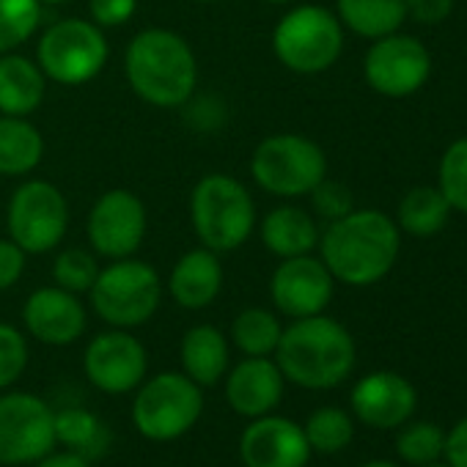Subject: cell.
Segmentation results:
<instances>
[{
	"instance_id": "obj_1",
	"label": "cell",
	"mask_w": 467,
	"mask_h": 467,
	"mask_svg": "<svg viewBox=\"0 0 467 467\" xmlns=\"http://www.w3.org/2000/svg\"><path fill=\"white\" fill-rule=\"evenodd\" d=\"M319 259L347 286H374L396 265L401 251V231L393 217L379 209H352L327 223L319 234Z\"/></svg>"
},
{
	"instance_id": "obj_2",
	"label": "cell",
	"mask_w": 467,
	"mask_h": 467,
	"mask_svg": "<svg viewBox=\"0 0 467 467\" xmlns=\"http://www.w3.org/2000/svg\"><path fill=\"white\" fill-rule=\"evenodd\" d=\"M124 78L146 105L184 108L198 91V58L184 36L168 28H146L124 50Z\"/></svg>"
},
{
	"instance_id": "obj_3",
	"label": "cell",
	"mask_w": 467,
	"mask_h": 467,
	"mask_svg": "<svg viewBox=\"0 0 467 467\" xmlns=\"http://www.w3.org/2000/svg\"><path fill=\"white\" fill-rule=\"evenodd\" d=\"M273 358L289 382L311 390H327L352 374L358 349L352 333L341 322L317 314L292 319V325L284 327Z\"/></svg>"
},
{
	"instance_id": "obj_4",
	"label": "cell",
	"mask_w": 467,
	"mask_h": 467,
	"mask_svg": "<svg viewBox=\"0 0 467 467\" xmlns=\"http://www.w3.org/2000/svg\"><path fill=\"white\" fill-rule=\"evenodd\" d=\"M259 214L251 190L231 173H206L190 192V225L195 240L214 254L240 251L256 231Z\"/></svg>"
},
{
	"instance_id": "obj_5",
	"label": "cell",
	"mask_w": 467,
	"mask_h": 467,
	"mask_svg": "<svg viewBox=\"0 0 467 467\" xmlns=\"http://www.w3.org/2000/svg\"><path fill=\"white\" fill-rule=\"evenodd\" d=\"M273 53L295 75H322L344 53V26L325 6H292L273 31Z\"/></svg>"
},
{
	"instance_id": "obj_6",
	"label": "cell",
	"mask_w": 467,
	"mask_h": 467,
	"mask_svg": "<svg viewBox=\"0 0 467 467\" xmlns=\"http://www.w3.org/2000/svg\"><path fill=\"white\" fill-rule=\"evenodd\" d=\"M162 278L160 273L135 256L116 259L108 267H99V275L91 286L94 314L119 330H135L146 325L162 303Z\"/></svg>"
},
{
	"instance_id": "obj_7",
	"label": "cell",
	"mask_w": 467,
	"mask_h": 467,
	"mask_svg": "<svg viewBox=\"0 0 467 467\" xmlns=\"http://www.w3.org/2000/svg\"><path fill=\"white\" fill-rule=\"evenodd\" d=\"M251 176L275 198H303L327 176V157L300 132H275L254 149Z\"/></svg>"
},
{
	"instance_id": "obj_8",
	"label": "cell",
	"mask_w": 467,
	"mask_h": 467,
	"mask_svg": "<svg viewBox=\"0 0 467 467\" xmlns=\"http://www.w3.org/2000/svg\"><path fill=\"white\" fill-rule=\"evenodd\" d=\"M110 58L105 31L83 17L53 23L36 45V64L50 83L86 86L102 75Z\"/></svg>"
},
{
	"instance_id": "obj_9",
	"label": "cell",
	"mask_w": 467,
	"mask_h": 467,
	"mask_svg": "<svg viewBox=\"0 0 467 467\" xmlns=\"http://www.w3.org/2000/svg\"><path fill=\"white\" fill-rule=\"evenodd\" d=\"M203 412V388L184 371H162L143 379L132 404L135 429L151 442H171L184 437Z\"/></svg>"
},
{
	"instance_id": "obj_10",
	"label": "cell",
	"mask_w": 467,
	"mask_h": 467,
	"mask_svg": "<svg viewBox=\"0 0 467 467\" xmlns=\"http://www.w3.org/2000/svg\"><path fill=\"white\" fill-rule=\"evenodd\" d=\"M69 201L47 179H26L9 198L6 228L9 240L28 256H45L64 245L69 231Z\"/></svg>"
},
{
	"instance_id": "obj_11",
	"label": "cell",
	"mask_w": 467,
	"mask_h": 467,
	"mask_svg": "<svg viewBox=\"0 0 467 467\" xmlns=\"http://www.w3.org/2000/svg\"><path fill=\"white\" fill-rule=\"evenodd\" d=\"M56 412L26 390L0 393V464H36L56 451Z\"/></svg>"
},
{
	"instance_id": "obj_12",
	"label": "cell",
	"mask_w": 467,
	"mask_h": 467,
	"mask_svg": "<svg viewBox=\"0 0 467 467\" xmlns=\"http://www.w3.org/2000/svg\"><path fill=\"white\" fill-rule=\"evenodd\" d=\"M149 231V212L138 192L113 187L105 190L88 209L86 237L97 256L116 262L140 251Z\"/></svg>"
},
{
	"instance_id": "obj_13",
	"label": "cell",
	"mask_w": 467,
	"mask_h": 467,
	"mask_svg": "<svg viewBox=\"0 0 467 467\" xmlns=\"http://www.w3.org/2000/svg\"><path fill=\"white\" fill-rule=\"evenodd\" d=\"M363 78L379 97L407 99L431 78V56L420 39L396 31L390 36L374 39L363 58Z\"/></svg>"
},
{
	"instance_id": "obj_14",
	"label": "cell",
	"mask_w": 467,
	"mask_h": 467,
	"mask_svg": "<svg viewBox=\"0 0 467 467\" xmlns=\"http://www.w3.org/2000/svg\"><path fill=\"white\" fill-rule=\"evenodd\" d=\"M146 368H149L146 347L130 330L110 327L94 336L83 352L86 379L108 396L132 393L146 379Z\"/></svg>"
},
{
	"instance_id": "obj_15",
	"label": "cell",
	"mask_w": 467,
	"mask_h": 467,
	"mask_svg": "<svg viewBox=\"0 0 467 467\" xmlns=\"http://www.w3.org/2000/svg\"><path fill=\"white\" fill-rule=\"evenodd\" d=\"M336 292V278L325 262L314 254L281 259L270 278L273 306L289 319H306L325 314Z\"/></svg>"
},
{
	"instance_id": "obj_16",
	"label": "cell",
	"mask_w": 467,
	"mask_h": 467,
	"mask_svg": "<svg viewBox=\"0 0 467 467\" xmlns=\"http://www.w3.org/2000/svg\"><path fill=\"white\" fill-rule=\"evenodd\" d=\"M23 325L31 338L47 347H69L86 333L88 311L80 303V295L53 284L28 295L23 306Z\"/></svg>"
},
{
	"instance_id": "obj_17",
	"label": "cell",
	"mask_w": 467,
	"mask_h": 467,
	"mask_svg": "<svg viewBox=\"0 0 467 467\" xmlns=\"http://www.w3.org/2000/svg\"><path fill=\"white\" fill-rule=\"evenodd\" d=\"M240 459L245 467H306L311 445L300 423L270 412L254 418L243 431Z\"/></svg>"
},
{
	"instance_id": "obj_18",
	"label": "cell",
	"mask_w": 467,
	"mask_h": 467,
	"mask_svg": "<svg viewBox=\"0 0 467 467\" xmlns=\"http://www.w3.org/2000/svg\"><path fill=\"white\" fill-rule=\"evenodd\" d=\"M223 379L228 407L251 420L270 415L281 404L286 385L275 358H243L237 366H228Z\"/></svg>"
},
{
	"instance_id": "obj_19",
	"label": "cell",
	"mask_w": 467,
	"mask_h": 467,
	"mask_svg": "<svg viewBox=\"0 0 467 467\" xmlns=\"http://www.w3.org/2000/svg\"><path fill=\"white\" fill-rule=\"evenodd\" d=\"M355 415L374 429H396L415 412L418 396L410 379L396 371H371L352 388Z\"/></svg>"
},
{
	"instance_id": "obj_20",
	"label": "cell",
	"mask_w": 467,
	"mask_h": 467,
	"mask_svg": "<svg viewBox=\"0 0 467 467\" xmlns=\"http://www.w3.org/2000/svg\"><path fill=\"white\" fill-rule=\"evenodd\" d=\"M223 281L225 275H223L220 254L198 245L176 259V265L171 267L165 292L179 308L201 311V308H209L220 297Z\"/></svg>"
},
{
	"instance_id": "obj_21",
	"label": "cell",
	"mask_w": 467,
	"mask_h": 467,
	"mask_svg": "<svg viewBox=\"0 0 467 467\" xmlns=\"http://www.w3.org/2000/svg\"><path fill=\"white\" fill-rule=\"evenodd\" d=\"M259 237L265 248L278 259L308 256L319 245V223L317 217L295 203H281L270 209L259 223Z\"/></svg>"
},
{
	"instance_id": "obj_22",
	"label": "cell",
	"mask_w": 467,
	"mask_h": 467,
	"mask_svg": "<svg viewBox=\"0 0 467 467\" xmlns=\"http://www.w3.org/2000/svg\"><path fill=\"white\" fill-rule=\"evenodd\" d=\"M47 83L50 80L39 69L36 58L4 53L0 56V113L31 119L47 97Z\"/></svg>"
},
{
	"instance_id": "obj_23",
	"label": "cell",
	"mask_w": 467,
	"mask_h": 467,
	"mask_svg": "<svg viewBox=\"0 0 467 467\" xmlns=\"http://www.w3.org/2000/svg\"><path fill=\"white\" fill-rule=\"evenodd\" d=\"M179 360H182V371L195 385L212 388L225 377V371L231 366L228 338L214 325H195L182 336Z\"/></svg>"
},
{
	"instance_id": "obj_24",
	"label": "cell",
	"mask_w": 467,
	"mask_h": 467,
	"mask_svg": "<svg viewBox=\"0 0 467 467\" xmlns=\"http://www.w3.org/2000/svg\"><path fill=\"white\" fill-rule=\"evenodd\" d=\"M45 160V135L26 116L0 113V176H31Z\"/></svg>"
},
{
	"instance_id": "obj_25",
	"label": "cell",
	"mask_w": 467,
	"mask_h": 467,
	"mask_svg": "<svg viewBox=\"0 0 467 467\" xmlns=\"http://www.w3.org/2000/svg\"><path fill=\"white\" fill-rule=\"evenodd\" d=\"M336 17L344 31L363 39H382L407 23V0H336Z\"/></svg>"
},
{
	"instance_id": "obj_26",
	"label": "cell",
	"mask_w": 467,
	"mask_h": 467,
	"mask_svg": "<svg viewBox=\"0 0 467 467\" xmlns=\"http://www.w3.org/2000/svg\"><path fill=\"white\" fill-rule=\"evenodd\" d=\"M56 442L88 462H97L110 451L113 434L105 426V420L91 410L67 407L56 412Z\"/></svg>"
},
{
	"instance_id": "obj_27",
	"label": "cell",
	"mask_w": 467,
	"mask_h": 467,
	"mask_svg": "<svg viewBox=\"0 0 467 467\" xmlns=\"http://www.w3.org/2000/svg\"><path fill=\"white\" fill-rule=\"evenodd\" d=\"M451 203L440 192V187L420 184L412 187L401 201L396 212V225L399 231L410 234V237H434L448 225L451 217Z\"/></svg>"
},
{
	"instance_id": "obj_28",
	"label": "cell",
	"mask_w": 467,
	"mask_h": 467,
	"mask_svg": "<svg viewBox=\"0 0 467 467\" xmlns=\"http://www.w3.org/2000/svg\"><path fill=\"white\" fill-rule=\"evenodd\" d=\"M284 325L267 308H245L231 322V344L245 358H273L281 341Z\"/></svg>"
},
{
	"instance_id": "obj_29",
	"label": "cell",
	"mask_w": 467,
	"mask_h": 467,
	"mask_svg": "<svg viewBox=\"0 0 467 467\" xmlns=\"http://www.w3.org/2000/svg\"><path fill=\"white\" fill-rule=\"evenodd\" d=\"M42 0H0V56L17 53L42 26Z\"/></svg>"
},
{
	"instance_id": "obj_30",
	"label": "cell",
	"mask_w": 467,
	"mask_h": 467,
	"mask_svg": "<svg viewBox=\"0 0 467 467\" xmlns=\"http://www.w3.org/2000/svg\"><path fill=\"white\" fill-rule=\"evenodd\" d=\"M303 431H306V440H308L311 451H317V453H338L352 442L355 423H352V415L344 412L341 407H322L306 420Z\"/></svg>"
},
{
	"instance_id": "obj_31",
	"label": "cell",
	"mask_w": 467,
	"mask_h": 467,
	"mask_svg": "<svg viewBox=\"0 0 467 467\" xmlns=\"http://www.w3.org/2000/svg\"><path fill=\"white\" fill-rule=\"evenodd\" d=\"M97 275L99 262L97 254L88 248H64L53 262V284L72 295H88Z\"/></svg>"
},
{
	"instance_id": "obj_32",
	"label": "cell",
	"mask_w": 467,
	"mask_h": 467,
	"mask_svg": "<svg viewBox=\"0 0 467 467\" xmlns=\"http://www.w3.org/2000/svg\"><path fill=\"white\" fill-rule=\"evenodd\" d=\"M437 179V187L451 203V209L467 214V135L453 140L442 151Z\"/></svg>"
},
{
	"instance_id": "obj_33",
	"label": "cell",
	"mask_w": 467,
	"mask_h": 467,
	"mask_svg": "<svg viewBox=\"0 0 467 467\" xmlns=\"http://www.w3.org/2000/svg\"><path fill=\"white\" fill-rule=\"evenodd\" d=\"M396 451L410 464H431L445 451V431L437 423H410L396 437Z\"/></svg>"
},
{
	"instance_id": "obj_34",
	"label": "cell",
	"mask_w": 467,
	"mask_h": 467,
	"mask_svg": "<svg viewBox=\"0 0 467 467\" xmlns=\"http://www.w3.org/2000/svg\"><path fill=\"white\" fill-rule=\"evenodd\" d=\"M28 341L15 325L0 322V393L9 390L28 368Z\"/></svg>"
},
{
	"instance_id": "obj_35",
	"label": "cell",
	"mask_w": 467,
	"mask_h": 467,
	"mask_svg": "<svg viewBox=\"0 0 467 467\" xmlns=\"http://www.w3.org/2000/svg\"><path fill=\"white\" fill-rule=\"evenodd\" d=\"M308 195H311V206H314L317 217H322L327 223H333V220H338V217H344V214H349L355 209L352 190L347 184L336 182V179H327V176Z\"/></svg>"
},
{
	"instance_id": "obj_36",
	"label": "cell",
	"mask_w": 467,
	"mask_h": 467,
	"mask_svg": "<svg viewBox=\"0 0 467 467\" xmlns=\"http://www.w3.org/2000/svg\"><path fill=\"white\" fill-rule=\"evenodd\" d=\"M138 12V0H88L91 23H97L102 31L127 26Z\"/></svg>"
},
{
	"instance_id": "obj_37",
	"label": "cell",
	"mask_w": 467,
	"mask_h": 467,
	"mask_svg": "<svg viewBox=\"0 0 467 467\" xmlns=\"http://www.w3.org/2000/svg\"><path fill=\"white\" fill-rule=\"evenodd\" d=\"M26 265L28 254L9 237H0V292H9L20 284V278L26 275Z\"/></svg>"
},
{
	"instance_id": "obj_38",
	"label": "cell",
	"mask_w": 467,
	"mask_h": 467,
	"mask_svg": "<svg viewBox=\"0 0 467 467\" xmlns=\"http://www.w3.org/2000/svg\"><path fill=\"white\" fill-rule=\"evenodd\" d=\"M453 15V0H407V17L418 26H440Z\"/></svg>"
},
{
	"instance_id": "obj_39",
	"label": "cell",
	"mask_w": 467,
	"mask_h": 467,
	"mask_svg": "<svg viewBox=\"0 0 467 467\" xmlns=\"http://www.w3.org/2000/svg\"><path fill=\"white\" fill-rule=\"evenodd\" d=\"M451 467H467V418H462L448 434H445V451Z\"/></svg>"
},
{
	"instance_id": "obj_40",
	"label": "cell",
	"mask_w": 467,
	"mask_h": 467,
	"mask_svg": "<svg viewBox=\"0 0 467 467\" xmlns=\"http://www.w3.org/2000/svg\"><path fill=\"white\" fill-rule=\"evenodd\" d=\"M36 467H91V462L78 456V453H72V451H64V453L50 451L45 459L36 462Z\"/></svg>"
},
{
	"instance_id": "obj_41",
	"label": "cell",
	"mask_w": 467,
	"mask_h": 467,
	"mask_svg": "<svg viewBox=\"0 0 467 467\" xmlns=\"http://www.w3.org/2000/svg\"><path fill=\"white\" fill-rule=\"evenodd\" d=\"M69 0H42V6H64Z\"/></svg>"
},
{
	"instance_id": "obj_42",
	"label": "cell",
	"mask_w": 467,
	"mask_h": 467,
	"mask_svg": "<svg viewBox=\"0 0 467 467\" xmlns=\"http://www.w3.org/2000/svg\"><path fill=\"white\" fill-rule=\"evenodd\" d=\"M363 467H396L393 462H368V464H363Z\"/></svg>"
},
{
	"instance_id": "obj_43",
	"label": "cell",
	"mask_w": 467,
	"mask_h": 467,
	"mask_svg": "<svg viewBox=\"0 0 467 467\" xmlns=\"http://www.w3.org/2000/svg\"><path fill=\"white\" fill-rule=\"evenodd\" d=\"M265 4H273V6H289L295 0H265Z\"/></svg>"
},
{
	"instance_id": "obj_44",
	"label": "cell",
	"mask_w": 467,
	"mask_h": 467,
	"mask_svg": "<svg viewBox=\"0 0 467 467\" xmlns=\"http://www.w3.org/2000/svg\"><path fill=\"white\" fill-rule=\"evenodd\" d=\"M423 467H451V464H434V462H431V464H423Z\"/></svg>"
},
{
	"instance_id": "obj_45",
	"label": "cell",
	"mask_w": 467,
	"mask_h": 467,
	"mask_svg": "<svg viewBox=\"0 0 467 467\" xmlns=\"http://www.w3.org/2000/svg\"><path fill=\"white\" fill-rule=\"evenodd\" d=\"M198 4H220V0H198Z\"/></svg>"
}]
</instances>
